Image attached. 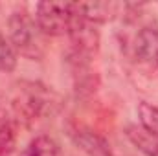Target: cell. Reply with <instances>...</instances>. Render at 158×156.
<instances>
[{"label":"cell","instance_id":"cell-4","mask_svg":"<svg viewBox=\"0 0 158 156\" xmlns=\"http://www.w3.org/2000/svg\"><path fill=\"white\" fill-rule=\"evenodd\" d=\"M70 138L86 156H112L109 142L88 127L76 125L70 129Z\"/></svg>","mask_w":158,"mask_h":156},{"label":"cell","instance_id":"cell-2","mask_svg":"<svg viewBox=\"0 0 158 156\" xmlns=\"http://www.w3.org/2000/svg\"><path fill=\"white\" fill-rule=\"evenodd\" d=\"M72 18V4L64 2H40L37 4L35 22L42 35L59 37L68 33Z\"/></svg>","mask_w":158,"mask_h":156},{"label":"cell","instance_id":"cell-1","mask_svg":"<svg viewBox=\"0 0 158 156\" xmlns=\"http://www.w3.org/2000/svg\"><path fill=\"white\" fill-rule=\"evenodd\" d=\"M9 37L11 46L28 59L42 57L40 30L37 28L35 18L26 9H17L9 17Z\"/></svg>","mask_w":158,"mask_h":156},{"label":"cell","instance_id":"cell-9","mask_svg":"<svg viewBox=\"0 0 158 156\" xmlns=\"http://www.w3.org/2000/svg\"><path fill=\"white\" fill-rule=\"evenodd\" d=\"M138 116L143 129L158 136V107H153L149 103H140L138 105Z\"/></svg>","mask_w":158,"mask_h":156},{"label":"cell","instance_id":"cell-7","mask_svg":"<svg viewBox=\"0 0 158 156\" xmlns=\"http://www.w3.org/2000/svg\"><path fill=\"white\" fill-rule=\"evenodd\" d=\"M125 134L132 142V145L145 156H158V136L149 132L147 129L138 125H129L125 129Z\"/></svg>","mask_w":158,"mask_h":156},{"label":"cell","instance_id":"cell-10","mask_svg":"<svg viewBox=\"0 0 158 156\" xmlns=\"http://www.w3.org/2000/svg\"><path fill=\"white\" fill-rule=\"evenodd\" d=\"M17 66V53L9 40H6L4 35H0V72H13Z\"/></svg>","mask_w":158,"mask_h":156},{"label":"cell","instance_id":"cell-8","mask_svg":"<svg viewBox=\"0 0 158 156\" xmlns=\"http://www.w3.org/2000/svg\"><path fill=\"white\" fill-rule=\"evenodd\" d=\"M22 156H63L59 143L50 136H37L26 147Z\"/></svg>","mask_w":158,"mask_h":156},{"label":"cell","instance_id":"cell-5","mask_svg":"<svg viewBox=\"0 0 158 156\" xmlns=\"http://www.w3.org/2000/svg\"><path fill=\"white\" fill-rule=\"evenodd\" d=\"M134 53L140 63L156 66L158 64V28L145 26L138 31L134 40Z\"/></svg>","mask_w":158,"mask_h":156},{"label":"cell","instance_id":"cell-3","mask_svg":"<svg viewBox=\"0 0 158 156\" xmlns=\"http://www.w3.org/2000/svg\"><path fill=\"white\" fill-rule=\"evenodd\" d=\"M72 44H74V53L88 59L90 55H94L99 48V33L94 28V24H90L88 20H85L77 11L76 4H72V18H70V26H68V33H66Z\"/></svg>","mask_w":158,"mask_h":156},{"label":"cell","instance_id":"cell-11","mask_svg":"<svg viewBox=\"0 0 158 156\" xmlns=\"http://www.w3.org/2000/svg\"><path fill=\"white\" fill-rule=\"evenodd\" d=\"M17 143V132L11 123H0V156H11Z\"/></svg>","mask_w":158,"mask_h":156},{"label":"cell","instance_id":"cell-6","mask_svg":"<svg viewBox=\"0 0 158 156\" xmlns=\"http://www.w3.org/2000/svg\"><path fill=\"white\" fill-rule=\"evenodd\" d=\"M77 11L85 20H88L90 24H98V22H107L116 15V4L110 2H79L76 4Z\"/></svg>","mask_w":158,"mask_h":156}]
</instances>
